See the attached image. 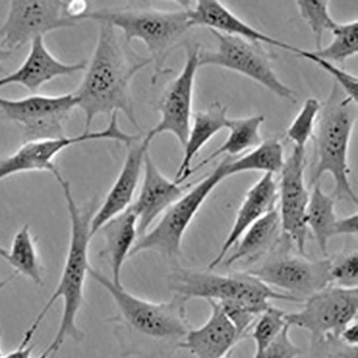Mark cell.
<instances>
[{"label":"cell","instance_id":"4dcf8cb0","mask_svg":"<svg viewBox=\"0 0 358 358\" xmlns=\"http://www.w3.org/2000/svg\"><path fill=\"white\" fill-rule=\"evenodd\" d=\"M302 17L307 22L315 36L316 50L322 48L324 32L332 31L337 24L329 13V1L299 0L296 1Z\"/></svg>","mask_w":358,"mask_h":358},{"label":"cell","instance_id":"f1b7e54d","mask_svg":"<svg viewBox=\"0 0 358 358\" xmlns=\"http://www.w3.org/2000/svg\"><path fill=\"white\" fill-rule=\"evenodd\" d=\"M331 32L332 42L324 48L312 52L327 62L343 64L358 52L357 20L348 23L338 22Z\"/></svg>","mask_w":358,"mask_h":358},{"label":"cell","instance_id":"60d3db41","mask_svg":"<svg viewBox=\"0 0 358 358\" xmlns=\"http://www.w3.org/2000/svg\"><path fill=\"white\" fill-rule=\"evenodd\" d=\"M339 338L345 344L350 346H357L358 344V326L355 321L344 328Z\"/></svg>","mask_w":358,"mask_h":358},{"label":"cell","instance_id":"ab89813d","mask_svg":"<svg viewBox=\"0 0 358 358\" xmlns=\"http://www.w3.org/2000/svg\"><path fill=\"white\" fill-rule=\"evenodd\" d=\"M88 3L85 1H66V10L70 17L76 22L87 13Z\"/></svg>","mask_w":358,"mask_h":358},{"label":"cell","instance_id":"f35d334b","mask_svg":"<svg viewBox=\"0 0 358 358\" xmlns=\"http://www.w3.org/2000/svg\"><path fill=\"white\" fill-rule=\"evenodd\" d=\"M34 345L21 341L20 345L13 351L4 355L3 358H34L32 356ZM36 358H53L46 350Z\"/></svg>","mask_w":358,"mask_h":358},{"label":"cell","instance_id":"9a60e30c","mask_svg":"<svg viewBox=\"0 0 358 358\" xmlns=\"http://www.w3.org/2000/svg\"><path fill=\"white\" fill-rule=\"evenodd\" d=\"M307 166L306 148L293 147L281 170L278 199L282 232L291 240L300 254L305 255L308 229L306 212L310 194L305 181Z\"/></svg>","mask_w":358,"mask_h":358},{"label":"cell","instance_id":"7c38bea8","mask_svg":"<svg viewBox=\"0 0 358 358\" xmlns=\"http://www.w3.org/2000/svg\"><path fill=\"white\" fill-rule=\"evenodd\" d=\"M357 311V288L328 285L307 298L302 310L287 313L285 320L290 327L307 331L310 339L327 335L339 336L355 321Z\"/></svg>","mask_w":358,"mask_h":358},{"label":"cell","instance_id":"484cf974","mask_svg":"<svg viewBox=\"0 0 358 358\" xmlns=\"http://www.w3.org/2000/svg\"><path fill=\"white\" fill-rule=\"evenodd\" d=\"M313 187L306 212V224L321 252L325 255L327 253L328 243L335 236L338 220L335 201L322 191L320 183Z\"/></svg>","mask_w":358,"mask_h":358},{"label":"cell","instance_id":"8992f818","mask_svg":"<svg viewBox=\"0 0 358 358\" xmlns=\"http://www.w3.org/2000/svg\"><path fill=\"white\" fill-rule=\"evenodd\" d=\"M169 280L174 295L187 302L199 298L207 301L232 303L257 315L271 306V301L303 302L285 292L273 290L247 272L223 275L177 268Z\"/></svg>","mask_w":358,"mask_h":358},{"label":"cell","instance_id":"30bf717a","mask_svg":"<svg viewBox=\"0 0 358 358\" xmlns=\"http://www.w3.org/2000/svg\"><path fill=\"white\" fill-rule=\"evenodd\" d=\"M104 139L120 141L129 146L138 141L140 136L123 131L119 127L118 113L115 112L110 117L108 127L103 131L22 143L11 155L0 157V181L16 174L34 171L48 172L56 178L62 174L55 164L59 153L78 143Z\"/></svg>","mask_w":358,"mask_h":358},{"label":"cell","instance_id":"7a4b0ae2","mask_svg":"<svg viewBox=\"0 0 358 358\" xmlns=\"http://www.w3.org/2000/svg\"><path fill=\"white\" fill-rule=\"evenodd\" d=\"M152 64L151 59L136 52L111 24L101 22L96 46L83 78L73 94L85 115L83 132L91 131L99 115L110 117L122 112L138 130L131 93L136 75Z\"/></svg>","mask_w":358,"mask_h":358},{"label":"cell","instance_id":"277c9868","mask_svg":"<svg viewBox=\"0 0 358 358\" xmlns=\"http://www.w3.org/2000/svg\"><path fill=\"white\" fill-rule=\"evenodd\" d=\"M82 20H93L111 24L121 29L124 41L131 45L141 41L154 65L151 78L156 85L161 77L172 73L166 68L169 56L185 43L192 28L185 9L164 11L152 8H127L87 12Z\"/></svg>","mask_w":358,"mask_h":358},{"label":"cell","instance_id":"e575fe53","mask_svg":"<svg viewBox=\"0 0 358 358\" xmlns=\"http://www.w3.org/2000/svg\"><path fill=\"white\" fill-rule=\"evenodd\" d=\"M331 285L347 289L357 288L358 255L355 252L332 265L330 270Z\"/></svg>","mask_w":358,"mask_h":358},{"label":"cell","instance_id":"d590c367","mask_svg":"<svg viewBox=\"0 0 358 358\" xmlns=\"http://www.w3.org/2000/svg\"><path fill=\"white\" fill-rule=\"evenodd\" d=\"M217 303L234 327L238 340L241 341L248 335L259 315L235 303L227 302Z\"/></svg>","mask_w":358,"mask_h":358},{"label":"cell","instance_id":"f546056e","mask_svg":"<svg viewBox=\"0 0 358 358\" xmlns=\"http://www.w3.org/2000/svg\"><path fill=\"white\" fill-rule=\"evenodd\" d=\"M286 312L271 306L257 319L252 326V338L255 343L253 358H259L287 325Z\"/></svg>","mask_w":358,"mask_h":358},{"label":"cell","instance_id":"1f68e13d","mask_svg":"<svg viewBox=\"0 0 358 358\" xmlns=\"http://www.w3.org/2000/svg\"><path fill=\"white\" fill-rule=\"evenodd\" d=\"M321 108L322 104L316 99L310 98L306 100L287 132V138L293 143L294 146L306 148L308 141L313 136Z\"/></svg>","mask_w":358,"mask_h":358},{"label":"cell","instance_id":"ffe728a7","mask_svg":"<svg viewBox=\"0 0 358 358\" xmlns=\"http://www.w3.org/2000/svg\"><path fill=\"white\" fill-rule=\"evenodd\" d=\"M278 200V188L274 174L264 173L259 180L247 192L220 252L208 264V270L213 271L221 264L229 250L250 227L275 210Z\"/></svg>","mask_w":358,"mask_h":358},{"label":"cell","instance_id":"4316f807","mask_svg":"<svg viewBox=\"0 0 358 358\" xmlns=\"http://www.w3.org/2000/svg\"><path fill=\"white\" fill-rule=\"evenodd\" d=\"M15 273L21 275L37 285H44V268L38 252L31 227L24 224L15 234L8 251V261Z\"/></svg>","mask_w":358,"mask_h":358},{"label":"cell","instance_id":"3957f363","mask_svg":"<svg viewBox=\"0 0 358 358\" xmlns=\"http://www.w3.org/2000/svg\"><path fill=\"white\" fill-rule=\"evenodd\" d=\"M61 185L71 221V236L61 278L48 303L37 316L34 324L39 327L47 313L59 299L63 300V313L59 325L52 341L61 348L69 340L80 342L84 338L77 318L84 301L87 275L92 268L88 251L92 240V222L97 210L96 201L78 205L73 196L70 183L62 176L56 178Z\"/></svg>","mask_w":358,"mask_h":358},{"label":"cell","instance_id":"836d02e7","mask_svg":"<svg viewBox=\"0 0 358 358\" xmlns=\"http://www.w3.org/2000/svg\"><path fill=\"white\" fill-rule=\"evenodd\" d=\"M299 56L309 59L329 73L335 78L336 83L341 87L344 93L357 103L358 80L357 76L345 71L334 64L317 57L312 51L302 50Z\"/></svg>","mask_w":358,"mask_h":358},{"label":"cell","instance_id":"9c48e42d","mask_svg":"<svg viewBox=\"0 0 358 358\" xmlns=\"http://www.w3.org/2000/svg\"><path fill=\"white\" fill-rule=\"evenodd\" d=\"M78 105L73 93L16 100L0 96V111L20 129L22 143L66 136V124Z\"/></svg>","mask_w":358,"mask_h":358},{"label":"cell","instance_id":"cb8c5ba5","mask_svg":"<svg viewBox=\"0 0 358 358\" xmlns=\"http://www.w3.org/2000/svg\"><path fill=\"white\" fill-rule=\"evenodd\" d=\"M282 231L280 214L275 208L245 231L238 241L236 250L227 260V266L257 258L273 250L278 244Z\"/></svg>","mask_w":358,"mask_h":358},{"label":"cell","instance_id":"2e32d148","mask_svg":"<svg viewBox=\"0 0 358 358\" xmlns=\"http://www.w3.org/2000/svg\"><path fill=\"white\" fill-rule=\"evenodd\" d=\"M143 183L132 207L138 217V238L144 235L155 221L191 187L171 180L157 166L149 150L143 164Z\"/></svg>","mask_w":358,"mask_h":358},{"label":"cell","instance_id":"8fae6325","mask_svg":"<svg viewBox=\"0 0 358 358\" xmlns=\"http://www.w3.org/2000/svg\"><path fill=\"white\" fill-rule=\"evenodd\" d=\"M66 1L16 0L10 2L8 15L0 27V45L13 52L37 38L76 24L66 10Z\"/></svg>","mask_w":358,"mask_h":358},{"label":"cell","instance_id":"ee69618b","mask_svg":"<svg viewBox=\"0 0 358 358\" xmlns=\"http://www.w3.org/2000/svg\"><path fill=\"white\" fill-rule=\"evenodd\" d=\"M0 257L3 259L5 261L8 262V251L6 249L0 247Z\"/></svg>","mask_w":358,"mask_h":358},{"label":"cell","instance_id":"7402d4cb","mask_svg":"<svg viewBox=\"0 0 358 358\" xmlns=\"http://www.w3.org/2000/svg\"><path fill=\"white\" fill-rule=\"evenodd\" d=\"M99 231L105 238L101 255L110 262L111 280L117 285H122V268L138 238V217L132 206L106 222Z\"/></svg>","mask_w":358,"mask_h":358},{"label":"cell","instance_id":"d6986e66","mask_svg":"<svg viewBox=\"0 0 358 358\" xmlns=\"http://www.w3.org/2000/svg\"><path fill=\"white\" fill-rule=\"evenodd\" d=\"M86 67L85 62L76 64L59 62L46 48L44 38L39 37L31 43V49L22 65L14 72L0 78V88L17 84L36 94L45 83L58 77L85 71Z\"/></svg>","mask_w":358,"mask_h":358},{"label":"cell","instance_id":"5b68a950","mask_svg":"<svg viewBox=\"0 0 358 358\" xmlns=\"http://www.w3.org/2000/svg\"><path fill=\"white\" fill-rule=\"evenodd\" d=\"M344 94L336 83L329 98L322 104L311 138L317 161L309 185L313 187L324 173H330L334 179L336 196L357 205V196L349 179L348 155L357 108V103Z\"/></svg>","mask_w":358,"mask_h":358},{"label":"cell","instance_id":"603a6c76","mask_svg":"<svg viewBox=\"0 0 358 358\" xmlns=\"http://www.w3.org/2000/svg\"><path fill=\"white\" fill-rule=\"evenodd\" d=\"M228 108L220 102H214L205 110L193 114L187 141L184 147V157L175 180L184 183L191 176L192 163L201 148L217 134L227 129L229 118Z\"/></svg>","mask_w":358,"mask_h":358},{"label":"cell","instance_id":"6da1fadb","mask_svg":"<svg viewBox=\"0 0 358 358\" xmlns=\"http://www.w3.org/2000/svg\"><path fill=\"white\" fill-rule=\"evenodd\" d=\"M89 275L110 294L116 313L107 319L123 357L174 358L191 329L187 301L174 295L169 301L142 299L92 267Z\"/></svg>","mask_w":358,"mask_h":358},{"label":"cell","instance_id":"7bdbcfd3","mask_svg":"<svg viewBox=\"0 0 358 358\" xmlns=\"http://www.w3.org/2000/svg\"><path fill=\"white\" fill-rule=\"evenodd\" d=\"M16 276L17 275L14 273L6 279L0 280V290L6 288L16 278Z\"/></svg>","mask_w":358,"mask_h":358},{"label":"cell","instance_id":"83f0119b","mask_svg":"<svg viewBox=\"0 0 358 358\" xmlns=\"http://www.w3.org/2000/svg\"><path fill=\"white\" fill-rule=\"evenodd\" d=\"M230 158L228 161L229 177L248 171H262L275 175L281 171L285 161L283 146L276 138L262 141L242 157Z\"/></svg>","mask_w":358,"mask_h":358},{"label":"cell","instance_id":"e0dca14e","mask_svg":"<svg viewBox=\"0 0 358 358\" xmlns=\"http://www.w3.org/2000/svg\"><path fill=\"white\" fill-rule=\"evenodd\" d=\"M185 10L191 27H206L219 33L237 36L254 43H265L299 55L302 49L268 36L231 13L217 0H199L194 6L189 1H178Z\"/></svg>","mask_w":358,"mask_h":358},{"label":"cell","instance_id":"d4e9b609","mask_svg":"<svg viewBox=\"0 0 358 358\" xmlns=\"http://www.w3.org/2000/svg\"><path fill=\"white\" fill-rule=\"evenodd\" d=\"M264 119V116L262 115L229 119L227 127L229 134L227 140L217 150L192 168L191 175L220 156L227 155L231 157L258 146L262 142L260 127Z\"/></svg>","mask_w":358,"mask_h":358},{"label":"cell","instance_id":"ba28073f","mask_svg":"<svg viewBox=\"0 0 358 358\" xmlns=\"http://www.w3.org/2000/svg\"><path fill=\"white\" fill-rule=\"evenodd\" d=\"M210 31L218 41V48L214 51L201 48L199 67L215 66L233 71L255 80L291 103H297L295 93L279 79L273 70V55L262 43L213 29Z\"/></svg>","mask_w":358,"mask_h":358},{"label":"cell","instance_id":"44dd1931","mask_svg":"<svg viewBox=\"0 0 358 358\" xmlns=\"http://www.w3.org/2000/svg\"><path fill=\"white\" fill-rule=\"evenodd\" d=\"M210 317L196 329H190L181 345L196 358H222L233 350L238 340L234 327L214 301H208Z\"/></svg>","mask_w":358,"mask_h":358},{"label":"cell","instance_id":"8d00e7d4","mask_svg":"<svg viewBox=\"0 0 358 358\" xmlns=\"http://www.w3.org/2000/svg\"><path fill=\"white\" fill-rule=\"evenodd\" d=\"M290 327L287 324L259 358H296L302 355L301 348L296 345L289 337Z\"/></svg>","mask_w":358,"mask_h":358},{"label":"cell","instance_id":"74e56055","mask_svg":"<svg viewBox=\"0 0 358 358\" xmlns=\"http://www.w3.org/2000/svg\"><path fill=\"white\" fill-rule=\"evenodd\" d=\"M358 231V216L357 213L338 219L335 236L336 235H355Z\"/></svg>","mask_w":358,"mask_h":358},{"label":"cell","instance_id":"f6af8a7d","mask_svg":"<svg viewBox=\"0 0 358 358\" xmlns=\"http://www.w3.org/2000/svg\"><path fill=\"white\" fill-rule=\"evenodd\" d=\"M2 338H3V332H2V330L0 329V358H3V352L1 350V341H2Z\"/></svg>","mask_w":358,"mask_h":358},{"label":"cell","instance_id":"4fadbf2b","mask_svg":"<svg viewBox=\"0 0 358 358\" xmlns=\"http://www.w3.org/2000/svg\"><path fill=\"white\" fill-rule=\"evenodd\" d=\"M329 259L311 260L304 255L282 252L274 255L247 273L268 287L286 291L303 301L331 285Z\"/></svg>","mask_w":358,"mask_h":358},{"label":"cell","instance_id":"5bb4252c","mask_svg":"<svg viewBox=\"0 0 358 358\" xmlns=\"http://www.w3.org/2000/svg\"><path fill=\"white\" fill-rule=\"evenodd\" d=\"M186 46L185 65L181 73L167 85L159 100L157 110L161 120L144 138L147 142L152 143L159 134L171 133L183 148L186 145L193 115L194 81L201 49L199 44H186Z\"/></svg>","mask_w":358,"mask_h":358},{"label":"cell","instance_id":"ac0fdd59","mask_svg":"<svg viewBox=\"0 0 358 358\" xmlns=\"http://www.w3.org/2000/svg\"><path fill=\"white\" fill-rule=\"evenodd\" d=\"M136 142L129 146V152L120 173L94 215L92 222V236L106 222L126 211L133 203L143 169L144 157L151 144L144 139L140 143Z\"/></svg>","mask_w":358,"mask_h":358},{"label":"cell","instance_id":"52a82bcc","mask_svg":"<svg viewBox=\"0 0 358 358\" xmlns=\"http://www.w3.org/2000/svg\"><path fill=\"white\" fill-rule=\"evenodd\" d=\"M228 161L227 157L172 204L153 229L137 238L129 258L145 251L157 252L169 260L180 256L185 232L201 206L218 185L229 177Z\"/></svg>","mask_w":358,"mask_h":358},{"label":"cell","instance_id":"b9f144b4","mask_svg":"<svg viewBox=\"0 0 358 358\" xmlns=\"http://www.w3.org/2000/svg\"><path fill=\"white\" fill-rule=\"evenodd\" d=\"M13 52L8 50L0 45V73L5 71V64L12 57Z\"/></svg>","mask_w":358,"mask_h":358},{"label":"cell","instance_id":"bcb514c9","mask_svg":"<svg viewBox=\"0 0 358 358\" xmlns=\"http://www.w3.org/2000/svg\"><path fill=\"white\" fill-rule=\"evenodd\" d=\"M232 353H233V350L229 352L227 355H226L224 357H223L222 358H231Z\"/></svg>","mask_w":358,"mask_h":358},{"label":"cell","instance_id":"d6a6232c","mask_svg":"<svg viewBox=\"0 0 358 358\" xmlns=\"http://www.w3.org/2000/svg\"><path fill=\"white\" fill-rule=\"evenodd\" d=\"M308 358H358V348L345 344L339 336L327 335L310 339Z\"/></svg>","mask_w":358,"mask_h":358}]
</instances>
